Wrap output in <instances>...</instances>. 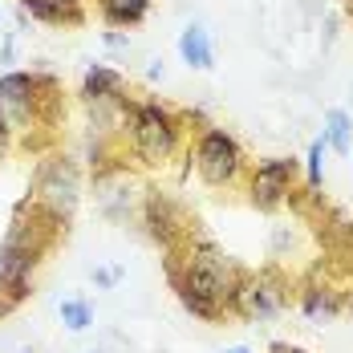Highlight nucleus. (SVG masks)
I'll list each match as a JSON object with an SVG mask.
<instances>
[{
    "label": "nucleus",
    "instance_id": "nucleus-1",
    "mask_svg": "<svg viewBox=\"0 0 353 353\" xmlns=\"http://www.w3.org/2000/svg\"><path fill=\"white\" fill-rule=\"evenodd\" d=\"M179 301L187 313H195L199 321H212L228 301H236V281L228 260L215 248H199L187 260V272L179 281Z\"/></svg>",
    "mask_w": 353,
    "mask_h": 353
},
{
    "label": "nucleus",
    "instance_id": "nucleus-2",
    "mask_svg": "<svg viewBox=\"0 0 353 353\" xmlns=\"http://www.w3.org/2000/svg\"><path fill=\"white\" fill-rule=\"evenodd\" d=\"M195 167H199V175L208 179L212 187L232 183V179L240 175V167H244L240 142L232 139L228 130H208L199 139V146H195Z\"/></svg>",
    "mask_w": 353,
    "mask_h": 353
},
{
    "label": "nucleus",
    "instance_id": "nucleus-3",
    "mask_svg": "<svg viewBox=\"0 0 353 353\" xmlns=\"http://www.w3.org/2000/svg\"><path fill=\"white\" fill-rule=\"evenodd\" d=\"M179 130H175V118L167 114L163 106H142L134 110V146L146 163H159L175 150Z\"/></svg>",
    "mask_w": 353,
    "mask_h": 353
},
{
    "label": "nucleus",
    "instance_id": "nucleus-4",
    "mask_svg": "<svg viewBox=\"0 0 353 353\" xmlns=\"http://www.w3.org/2000/svg\"><path fill=\"white\" fill-rule=\"evenodd\" d=\"M37 191H41V199H45V208H49L53 219H65L77 208V171H73L70 163H49L41 171Z\"/></svg>",
    "mask_w": 353,
    "mask_h": 353
},
{
    "label": "nucleus",
    "instance_id": "nucleus-5",
    "mask_svg": "<svg viewBox=\"0 0 353 353\" xmlns=\"http://www.w3.org/2000/svg\"><path fill=\"white\" fill-rule=\"evenodd\" d=\"M292 175H296V159H268V163H260L256 175H252V203L264 208V212H272L288 195Z\"/></svg>",
    "mask_w": 353,
    "mask_h": 353
},
{
    "label": "nucleus",
    "instance_id": "nucleus-6",
    "mask_svg": "<svg viewBox=\"0 0 353 353\" xmlns=\"http://www.w3.org/2000/svg\"><path fill=\"white\" fill-rule=\"evenodd\" d=\"M236 305L252 317H276L284 309V296L272 281H248L236 288Z\"/></svg>",
    "mask_w": 353,
    "mask_h": 353
},
{
    "label": "nucleus",
    "instance_id": "nucleus-7",
    "mask_svg": "<svg viewBox=\"0 0 353 353\" xmlns=\"http://www.w3.org/2000/svg\"><path fill=\"white\" fill-rule=\"evenodd\" d=\"M29 106H33V77L29 73L0 77V114L12 118V122H21L29 114Z\"/></svg>",
    "mask_w": 353,
    "mask_h": 353
},
{
    "label": "nucleus",
    "instance_id": "nucleus-8",
    "mask_svg": "<svg viewBox=\"0 0 353 353\" xmlns=\"http://www.w3.org/2000/svg\"><path fill=\"white\" fill-rule=\"evenodd\" d=\"M179 53H183V61H187L191 70H212L215 65L212 37H208L203 25H187V29L179 33Z\"/></svg>",
    "mask_w": 353,
    "mask_h": 353
},
{
    "label": "nucleus",
    "instance_id": "nucleus-9",
    "mask_svg": "<svg viewBox=\"0 0 353 353\" xmlns=\"http://www.w3.org/2000/svg\"><path fill=\"white\" fill-rule=\"evenodd\" d=\"M325 142H329V150H337V154H350L353 150L350 110H329V114H325Z\"/></svg>",
    "mask_w": 353,
    "mask_h": 353
},
{
    "label": "nucleus",
    "instance_id": "nucleus-10",
    "mask_svg": "<svg viewBox=\"0 0 353 353\" xmlns=\"http://www.w3.org/2000/svg\"><path fill=\"white\" fill-rule=\"evenodd\" d=\"M146 223H150V236L163 240V244H171L175 232H179V223H175V215H171V203H167V199H150V203H146Z\"/></svg>",
    "mask_w": 353,
    "mask_h": 353
},
{
    "label": "nucleus",
    "instance_id": "nucleus-11",
    "mask_svg": "<svg viewBox=\"0 0 353 353\" xmlns=\"http://www.w3.org/2000/svg\"><path fill=\"white\" fill-rule=\"evenodd\" d=\"M150 0H102V12H106L114 25H134L146 17Z\"/></svg>",
    "mask_w": 353,
    "mask_h": 353
},
{
    "label": "nucleus",
    "instance_id": "nucleus-12",
    "mask_svg": "<svg viewBox=\"0 0 353 353\" xmlns=\"http://www.w3.org/2000/svg\"><path fill=\"white\" fill-rule=\"evenodd\" d=\"M25 8L41 21H77V0H25Z\"/></svg>",
    "mask_w": 353,
    "mask_h": 353
},
{
    "label": "nucleus",
    "instance_id": "nucleus-13",
    "mask_svg": "<svg viewBox=\"0 0 353 353\" xmlns=\"http://www.w3.org/2000/svg\"><path fill=\"white\" fill-rule=\"evenodd\" d=\"M118 90H122V77L114 70H106V65H94L85 73V94L90 98H114Z\"/></svg>",
    "mask_w": 353,
    "mask_h": 353
},
{
    "label": "nucleus",
    "instance_id": "nucleus-14",
    "mask_svg": "<svg viewBox=\"0 0 353 353\" xmlns=\"http://www.w3.org/2000/svg\"><path fill=\"white\" fill-rule=\"evenodd\" d=\"M90 321H94V305H90V301H81V296H73V301H61V325H65L70 333H81V329H90Z\"/></svg>",
    "mask_w": 353,
    "mask_h": 353
},
{
    "label": "nucleus",
    "instance_id": "nucleus-15",
    "mask_svg": "<svg viewBox=\"0 0 353 353\" xmlns=\"http://www.w3.org/2000/svg\"><path fill=\"white\" fill-rule=\"evenodd\" d=\"M301 309H305V317H309V321H329L333 313H337V296H333V292H325V288H309Z\"/></svg>",
    "mask_w": 353,
    "mask_h": 353
},
{
    "label": "nucleus",
    "instance_id": "nucleus-16",
    "mask_svg": "<svg viewBox=\"0 0 353 353\" xmlns=\"http://www.w3.org/2000/svg\"><path fill=\"white\" fill-rule=\"evenodd\" d=\"M325 154H329V142L321 134V139L309 146V187H321V179H325Z\"/></svg>",
    "mask_w": 353,
    "mask_h": 353
},
{
    "label": "nucleus",
    "instance_id": "nucleus-17",
    "mask_svg": "<svg viewBox=\"0 0 353 353\" xmlns=\"http://www.w3.org/2000/svg\"><path fill=\"white\" fill-rule=\"evenodd\" d=\"M94 281L102 284V288H114V284H118V272H114V268H98V272H94Z\"/></svg>",
    "mask_w": 353,
    "mask_h": 353
},
{
    "label": "nucleus",
    "instance_id": "nucleus-18",
    "mask_svg": "<svg viewBox=\"0 0 353 353\" xmlns=\"http://www.w3.org/2000/svg\"><path fill=\"white\" fill-rule=\"evenodd\" d=\"M106 45H110V49H130V41H126V37H118V33H110Z\"/></svg>",
    "mask_w": 353,
    "mask_h": 353
},
{
    "label": "nucleus",
    "instance_id": "nucleus-19",
    "mask_svg": "<svg viewBox=\"0 0 353 353\" xmlns=\"http://www.w3.org/2000/svg\"><path fill=\"white\" fill-rule=\"evenodd\" d=\"M4 142H8V118L0 114V154H4Z\"/></svg>",
    "mask_w": 353,
    "mask_h": 353
},
{
    "label": "nucleus",
    "instance_id": "nucleus-20",
    "mask_svg": "<svg viewBox=\"0 0 353 353\" xmlns=\"http://www.w3.org/2000/svg\"><path fill=\"white\" fill-rule=\"evenodd\" d=\"M228 353H252V350H248V345H232Z\"/></svg>",
    "mask_w": 353,
    "mask_h": 353
},
{
    "label": "nucleus",
    "instance_id": "nucleus-21",
    "mask_svg": "<svg viewBox=\"0 0 353 353\" xmlns=\"http://www.w3.org/2000/svg\"><path fill=\"white\" fill-rule=\"evenodd\" d=\"M272 353H301V350H284V345H276V350H272Z\"/></svg>",
    "mask_w": 353,
    "mask_h": 353
},
{
    "label": "nucleus",
    "instance_id": "nucleus-22",
    "mask_svg": "<svg viewBox=\"0 0 353 353\" xmlns=\"http://www.w3.org/2000/svg\"><path fill=\"white\" fill-rule=\"evenodd\" d=\"M350 102H353V85H350Z\"/></svg>",
    "mask_w": 353,
    "mask_h": 353
}]
</instances>
